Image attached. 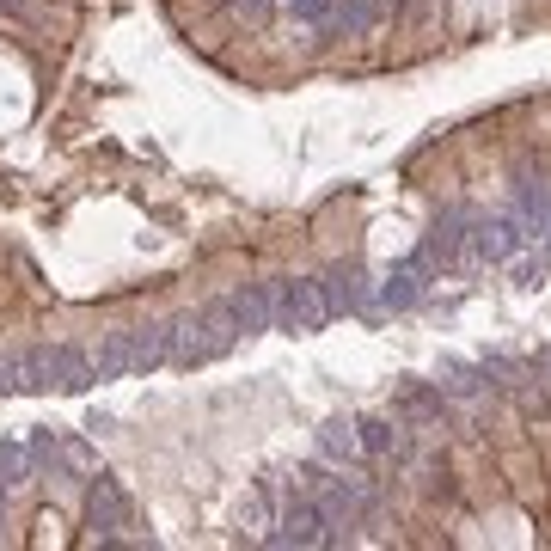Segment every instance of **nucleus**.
Segmentation results:
<instances>
[{"label":"nucleus","instance_id":"1","mask_svg":"<svg viewBox=\"0 0 551 551\" xmlns=\"http://www.w3.org/2000/svg\"><path fill=\"white\" fill-rule=\"evenodd\" d=\"M86 380H92L86 349L49 343V349H25V356H19V392H74Z\"/></svg>","mask_w":551,"mask_h":551},{"label":"nucleus","instance_id":"2","mask_svg":"<svg viewBox=\"0 0 551 551\" xmlns=\"http://www.w3.org/2000/svg\"><path fill=\"white\" fill-rule=\"evenodd\" d=\"M233 343H239V325H233L227 300H221V307L190 313V319L172 325V362H215V356H227Z\"/></svg>","mask_w":551,"mask_h":551},{"label":"nucleus","instance_id":"3","mask_svg":"<svg viewBox=\"0 0 551 551\" xmlns=\"http://www.w3.org/2000/svg\"><path fill=\"white\" fill-rule=\"evenodd\" d=\"M86 527H92V545H135L123 527H135V509L117 478L92 472V490H86Z\"/></svg>","mask_w":551,"mask_h":551},{"label":"nucleus","instance_id":"4","mask_svg":"<svg viewBox=\"0 0 551 551\" xmlns=\"http://www.w3.org/2000/svg\"><path fill=\"white\" fill-rule=\"evenodd\" d=\"M466 239H472V209H454V203H447L411 258H417L429 276H435V270H460V264H466Z\"/></svg>","mask_w":551,"mask_h":551},{"label":"nucleus","instance_id":"5","mask_svg":"<svg viewBox=\"0 0 551 551\" xmlns=\"http://www.w3.org/2000/svg\"><path fill=\"white\" fill-rule=\"evenodd\" d=\"M331 319V300L319 282H276V331H319Z\"/></svg>","mask_w":551,"mask_h":551},{"label":"nucleus","instance_id":"6","mask_svg":"<svg viewBox=\"0 0 551 551\" xmlns=\"http://www.w3.org/2000/svg\"><path fill=\"white\" fill-rule=\"evenodd\" d=\"M356 429H362V454L368 460H380V466H398L417 447V435H411V423L398 417V411H386V417H356Z\"/></svg>","mask_w":551,"mask_h":551},{"label":"nucleus","instance_id":"7","mask_svg":"<svg viewBox=\"0 0 551 551\" xmlns=\"http://www.w3.org/2000/svg\"><path fill=\"white\" fill-rule=\"evenodd\" d=\"M435 386H441L447 405H454V417H466L478 398L490 392V380H484V368H478V362H441V368H435Z\"/></svg>","mask_w":551,"mask_h":551},{"label":"nucleus","instance_id":"8","mask_svg":"<svg viewBox=\"0 0 551 551\" xmlns=\"http://www.w3.org/2000/svg\"><path fill=\"white\" fill-rule=\"evenodd\" d=\"M423 288H429V270L417 258H405V264H392L374 282V300H380V307H392V313H405V307H417V300H423Z\"/></svg>","mask_w":551,"mask_h":551},{"label":"nucleus","instance_id":"9","mask_svg":"<svg viewBox=\"0 0 551 551\" xmlns=\"http://www.w3.org/2000/svg\"><path fill=\"white\" fill-rule=\"evenodd\" d=\"M319 460H325V466H368L356 417H331V423H319Z\"/></svg>","mask_w":551,"mask_h":551},{"label":"nucleus","instance_id":"10","mask_svg":"<svg viewBox=\"0 0 551 551\" xmlns=\"http://www.w3.org/2000/svg\"><path fill=\"white\" fill-rule=\"evenodd\" d=\"M227 313H233V325L252 337V331H276V288H264V282H252V288H239L233 300H227Z\"/></svg>","mask_w":551,"mask_h":551},{"label":"nucleus","instance_id":"11","mask_svg":"<svg viewBox=\"0 0 551 551\" xmlns=\"http://www.w3.org/2000/svg\"><path fill=\"white\" fill-rule=\"evenodd\" d=\"M319 288L331 300V313H374V282L362 270H331Z\"/></svg>","mask_w":551,"mask_h":551},{"label":"nucleus","instance_id":"12","mask_svg":"<svg viewBox=\"0 0 551 551\" xmlns=\"http://www.w3.org/2000/svg\"><path fill=\"white\" fill-rule=\"evenodd\" d=\"M86 362H92V380L129 374V368H135V343H129V331H105V337L86 349Z\"/></svg>","mask_w":551,"mask_h":551},{"label":"nucleus","instance_id":"13","mask_svg":"<svg viewBox=\"0 0 551 551\" xmlns=\"http://www.w3.org/2000/svg\"><path fill=\"white\" fill-rule=\"evenodd\" d=\"M270 527H276V496L258 484L252 496H245V509H239V539H245V545H264Z\"/></svg>","mask_w":551,"mask_h":551},{"label":"nucleus","instance_id":"14","mask_svg":"<svg viewBox=\"0 0 551 551\" xmlns=\"http://www.w3.org/2000/svg\"><path fill=\"white\" fill-rule=\"evenodd\" d=\"M374 0H337V7H331V31H343V37H356V31H368L374 25Z\"/></svg>","mask_w":551,"mask_h":551},{"label":"nucleus","instance_id":"15","mask_svg":"<svg viewBox=\"0 0 551 551\" xmlns=\"http://www.w3.org/2000/svg\"><path fill=\"white\" fill-rule=\"evenodd\" d=\"M331 7H337V0H288V13L307 19V25H331Z\"/></svg>","mask_w":551,"mask_h":551},{"label":"nucleus","instance_id":"16","mask_svg":"<svg viewBox=\"0 0 551 551\" xmlns=\"http://www.w3.org/2000/svg\"><path fill=\"white\" fill-rule=\"evenodd\" d=\"M533 374H539V392H551V349H539V356H533Z\"/></svg>","mask_w":551,"mask_h":551}]
</instances>
